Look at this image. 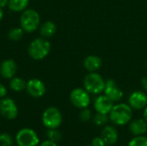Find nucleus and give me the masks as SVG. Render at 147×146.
<instances>
[{"instance_id": "1", "label": "nucleus", "mask_w": 147, "mask_h": 146, "mask_svg": "<svg viewBox=\"0 0 147 146\" xmlns=\"http://www.w3.org/2000/svg\"><path fill=\"white\" fill-rule=\"evenodd\" d=\"M109 120L115 126H125L132 120L133 108L129 104L119 103L114 105L110 113L109 114Z\"/></svg>"}, {"instance_id": "2", "label": "nucleus", "mask_w": 147, "mask_h": 146, "mask_svg": "<svg viewBox=\"0 0 147 146\" xmlns=\"http://www.w3.org/2000/svg\"><path fill=\"white\" fill-rule=\"evenodd\" d=\"M51 44L46 38H36L31 41L28 46V54L35 60H40L45 59L50 52Z\"/></svg>"}, {"instance_id": "3", "label": "nucleus", "mask_w": 147, "mask_h": 146, "mask_svg": "<svg viewBox=\"0 0 147 146\" xmlns=\"http://www.w3.org/2000/svg\"><path fill=\"white\" fill-rule=\"evenodd\" d=\"M21 28L27 33H32L40 28V17L39 13L33 9H26L20 17Z\"/></svg>"}, {"instance_id": "4", "label": "nucleus", "mask_w": 147, "mask_h": 146, "mask_svg": "<svg viewBox=\"0 0 147 146\" xmlns=\"http://www.w3.org/2000/svg\"><path fill=\"white\" fill-rule=\"evenodd\" d=\"M106 81L97 72H90L84 80V89L92 95H99L104 91Z\"/></svg>"}, {"instance_id": "5", "label": "nucleus", "mask_w": 147, "mask_h": 146, "mask_svg": "<svg viewBox=\"0 0 147 146\" xmlns=\"http://www.w3.org/2000/svg\"><path fill=\"white\" fill-rule=\"evenodd\" d=\"M42 123L47 129L58 128L62 124V114L55 107L47 108L42 114Z\"/></svg>"}, {"instance_id": "6", "label": "nucleus", "mask_w": 147, "mask_h": 146, "mask_svg": "<svg viewBox=\"0 0 147 146\" xmlns=\"http://www.w3.org/2000/svg\"><path fill=\"white\" fill-rule=\"evenodd\" d=\"M16 142L18 146H37L40 144V139L35 131L25 127L17 132Z\"/></svg>"}, {"instance_id": "7", "label": "nucleus", "mask_w": 147, "mask_h": 146, "mask_svg": "<svg viewBox=\"0 0 147 146\" xmlns=\"http://www.w3.org/2000/svg\"><path fill=\"white\" fill-rule=\"evenodd\" d=\"M70 101L74 107L79 109H83L88 108L90 105V96L85 89L76 88L72 89L70 94Z\"/></svg>"}, {"instance_id": "8", "label": "nucleus", "mask_w": 147, "mask_h": 146, "mask_svg": "<svg viewBox=\"0 0 147 146\" xmlns=\"http://www.w3.org/2000/svg\"><path fill=\"white\" fill-rule=\"evenodd\" d=\"M0 114L7 120H15L18 115V108L15 101L9 97L0 100Z\"/></svg>"}, {"instance_id": "9", "label": "nucleus", "mask_w": 147, "mask_h": 146, "mask_svg": "<svg viewBox=\"0 0 147 146\" xmlns=\"http://www.w3.org/2000/svg\"><path fill=\"white\" fill-rule=\"evenodd\" d=\"M103 93L114 102H120L123 98V96H124L123 91L119 88L116 82L113 79H108L106 81Z\"/></svg>"}, {"instance_id": "10", "label": "nucleus", "mask_w": 147, "mask_h": 146, "mask_svg": "<svg viewBox=\"0 0 147 146\" xmlns=\"http://www.w3.org/2000/svg\"><path fill=\"white\" fill-rule=\"evenodd\" d=\"M26 89L31 96L35 98H40L43 96L47 90L45 83L38 78L30 79L27 83Z\"/></svg>"}, {"instance_id": "11", "label": "nucleus", "mask_w": 147, "mask_h": 146, "mask_svg": "<svg viewBox=\"0 0 147 146\" xmlns=\"http://www.w3.org/2000/svg\"><path fill=\"white\" fill-rule=\"evenodd\" d=\"M128 104L133 109H144L147 106V95L140 90L133 92L128 98Z\"/></svg>"}, {"instance_id": "12", "label": "nucleus", "mask_w": 147, "mask_h": 146, "mask_svg": "<svg viewBox=\"0 0 147 146\" xmlns=\"http://www.w3.org/2000/svg\"><path fill=\"white\" fill-rule=\"evenodd\" d=\"M114 107V102L110 100L107 96H98L94 102V108L96 113H102L109 114Z\"/></svg>"}, {"instance_id": "13", "label": "nucleus", "mask_w": 147, "mask_h": 146, "mask_svg": "<svg viewBox=\"0 0 147 146\" xmlns=\"http://www.w3.org/2000/svg\"><path fill=\"white\" fill-rule=\"evenodd\" d=\"M101 137L108 145H115L119 138V133L117 129L113 126H105L102 132H101Z\"/></svg>"}, {"instance_id": "14", "label": "nucleus", "mask_w": 147, "mask_h": 146, "mask_svg": "<svg viewBox=\"0 0 147 146\" xmlns=\"http://www.w3.org/2000/svg\"><path fill=\"white\" fill-rule=\"evenodd\" d=\"M17 66L13 59H6L1 63L0 74L5 79H11L16 73Z\"/></svg>"}, {"instance_id": "15", "label": "nucleus", "mask_w": 147, "mask_h": 146, "mask_svg": "<svg viewBox=\"0 0 147 146\" xmlns=\"http://www.w3.org/2000/svg\"><path fill=\"white\" fill-rule=\"evenodd\" d=\"M129 130L134 136H141L147 133V122L144 119H135L131 120Z\"/></svg>"}, {"instance_id": "16", "label": "nucleus", "mask_w": 147, "mask_h": 146, "mask_svg": "<svg viewBox=\"0 0 147 146\" xmlns=\"http://www.w3.org/2000/svg\"><path fill=\"white\" fill-rule=\"evenodd\" d=\"M102 65L101 58L96 55H89L84 59V66L89 72H96Z\"/></svg>"}, {"instance_id": "17", "label": "nucleus", "mask_w": 147, "mask_h": 146, "mask_svg": "<svg viewBox=\"0 0 147 146\" xmlns=\"http://www.w3.org/2000/svg\"><path fill=\"white\" fill-rule=\"evenodd\" d=\"M56 30L57 27L55 23L52 21H47L40 27V34L43 38L52 37L56 33Z\"/></svg>"}, {"instance_id": "18", "label": "nucleus", "mask_w": 147, "mask_h": 146, "mask_svg": "<svg viewBox=\"0 0 147 146\" xmlns=\"http://www.w3.org/2000/svg\"><path fill=\"white\" fill-rule=\"evenodd\" d=\"M29 3V0H9L8 7L14 12H22L25 10Z\"/></svg>"}, {"instance_id": "19", "label": "nucleus", "mask_w": 147, "mask_h": 146, "mask_svg": "<svg viewBox=\"0 0 147 146\" xmlns=\"http://www.w3.org/2000/svg\"><path fill=\"white\" fill-rule=\"evenodd\" d=\"M26 86H27V83L24 79L18 77H13L10 79L9 82V88L16 91V92H20L22 91L24 89H26Z\"/></svg>"}, {"instance_id": "20", "label": "nucleus", "mask_w": 147, "mask_h": 146, "mask_svg": "<svg viewBox=\"0 0 147 146\" xmlns=\"http://www.w3.org/2000/svg\"><path fill=\"white\" fill-rule=\"evenodd\" d=\"M23 34H24V30L21 27L20 28L19 27H16V28H11L9 31V33H8V38L10 40L17 41L20 39H22V37L23 36Z\"/></svg>"}, {"instance_id": "21", "label": "nucleus", "mask_w": 147, "mask_h": 146, "mask_svg": "<svg viewBox=\"0 0 147 146\" xmlns=\"http://www.w3.org/2000/svg\"><path fill=\"white\" fill-rule=\"evenodd\" d=\"M109 121V114H106L96 113L95 114V116L93 117L94 124L98 126H106Z\"/></svg>"}, {"instance_id": "22", "label": "nucleus", "mask_w": 147, "mask_h": 146, "mask_svg": "<svg viewBox=\"0 0 147 146\" xmlns=\"http://www.w3.org/2000/svg\"><path fill=\"white\" fill-rule=\"evenodd\" d=\"M128 146H147V137L144 135L135 136L129 141Z\"/></svg>"}, {"instance_id": "23", "label": "nucleus", "mask_w": 147, "mask_h": 146, "mask_svg": "<svg viewBox=\"0 0 147 146\" xmlns=\"http://www.w3.org/2000/svg\"><path fill=\"white\" fill-rule=\"evenodd\" d=\"M47 137L48 138L49 140L57 143L61 139L62 135H61V133L59 132L57 130V128H55V129H48V131L47 133Z\"/></svg>"}, {"instance_id": "24", "label": "nucleus", "mask_w": 147, "mask_h": 146, "mask_svg": "<svg viewBox=\"0 0 147 146\" xmlns=\"http://www.w3.org/2000/svg\"><path fill=\"white\" fill-rule=\"evenodd\" d=\"M0 145L1 146H12L13 145V139L10 134L7 133H0Z\"/></svg>"}, {"instance_id": "25", "label": "nucleus", "mask_w": 147, "mask_h": 146, "mask_svg": "<svg viewBox=\"0 0 147 146\" xmlns=\"http://www.w3.org/2000/svg\"><path fill=\"white\" fill-rule=\"evenodd\" d=\"M91 118H92V114L89 108H85L81 110L79 114V119L82 122H88L89 120H90Z\"/></svg>"}, {"instance_id": "26", "label": "nucleus", "mask_w": 147, "mask_h": 146, "mask_svg": "<svg viewBox=\"0 0 147 146\" xmlns=\"http://www.w3.org/2000/svg\"><path fill=\"white\" fill-rule=\"evenodd\" d=\"M91 145L93 146H106V143L102 139V137H96L92 139Z\"/></svg>"}, {"instance_id": "27", "label": "nucleus", "mask_w": 147, "mask_h": 146, "mask_svg": "<svg viewBox=\"0 0 147 146\" xmlns=\"http://www.w3.org/2000/svg\"><path fill=\"white\" fill-rule=\"evenodd\" d=\"M6 95H7V89H6V87L3 84L0 83V99L5 97Z\"/></svg>"}, {"instance_id": "28", "label": "nucleus", "mask_w": 147, "mask_h": 146, "mask_svg": "<svg viewBox=\"0 0 147 146\" xmlns=\"http://www.w3.org/2000/svg\"><path fill=\"white\" fill-rule=\"evenodd\" d=\"M40 146H58V145H57V143H56V142H53V141H51V140L47 139V140L43 141V142L40 144Z\"/></svg>"}, {"instance_id": "29", "label": "nucleus", "mask_w": 147, "mask_h": 146, "mask_svg": "<svg viewBox=\"0 0 147 146\" xmlns=\"http://www.w3.org/2000/svg\"><path fill=\"white\" fill-rule=\"evenodd\" d=\"M141 85H142V88L144 89V90L147 92V77H145L144 78H142Z\"/></svg>"}, {"instance_id": "30", "label": "nucleus", "mask_w": 147, "mask_h": 146, "mask_svg": "<svg viewBox=\"0 0 147 146\" xmlns=\"http://www.w3.org/2000/svg\"><path fill=\"white\" fill-rule=\"evenodd\" d=\"M8 3H9V0H0V7L1 8L5 7L6 5H8Z\"/></svg>"}, {"instance_id": "31", "label": "nucleus", "mask_w": 147, "mask_h": 146, "mask_svg": "<svg viewBox=\"0 0 147 146\" xmlns=\"http://www.w3.org/2000/svg\"><path fill=\"white\" fill-rule=\"evenodd\" d=\"M143 119L147 122V106L144 108V113H143Z\"/></svg>"}, {"instance_id": "32", "label": "nucleus", "mask_w": 147, "mask_h": 146, "mask_svg": "<svg viewBox=\"0 0 147 146\" xmlns=\"http://www.w3.org/2000/svg\"><path fill=\"white\" fill-rule=\"evenodd\" d=\"M3 8L0 7V21L3 19Z\"/></svg>"}, {"instance_id": "33", "label": "nucleus", "mask_w": 147, "mask_h": 146, "mask_svg": "<svg viewBox=\"0 0 147 146\" xmlns=\"http://www.w3.org/2000/svg\"><path fill=\"white\" fill-rule=\"evenodd\" d=\"M85 146H93L92 145H85Z\"/></svg>"}, {"instance_id": "34", "label": "nucleus", "mask_w": 147, "mask_h": 146, "mask_svg": "<svg viewBox=\"0 0 147 146\" xmlns=\"http://www.w3.org/2000/svg\"><path fill=\"white\" fill-rule=\"evenodd\" d=\"M0 65H1V64H0Z\"/></svg>"}, {"instance_id": "35", "label": "nucleus", "mask_w": 147, "mask_h": 146, "mask_svg": "<svg viewBox=\"0 0 147 146\" xmlns=\"http://www.w3.org/2000/svg\"><path fill=\"white\" fill-rule=\"evenodd\" d=\"M146 66H147V64H146Z\"/></svg>"}]
</instances>
